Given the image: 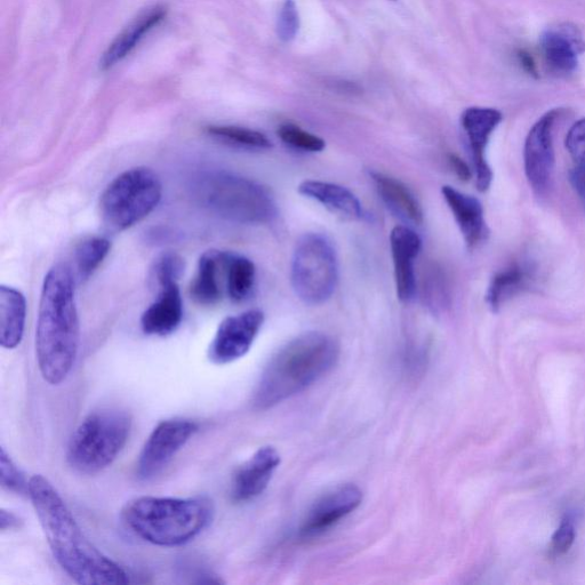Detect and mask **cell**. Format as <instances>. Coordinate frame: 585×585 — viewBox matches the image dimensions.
I'll use <instances>...</instances> for the list:
<instances>
[{"label": "cell", "instance_id": "cell-37", "mask_svg": "<svg viewBox=\"0 0 585 585\" xmlns=\"http://www.w3.org/2000/svg\"><path fill=\"white\" fill-rule=\"evenodd\" d=\"M518 58L520 63H522V66L525 68V70L530 72V74L532 75L536 74V66L530 55H528L525 52H520L518 54Z\"/></svg>", "mask_w": 585, "mask_h": 585}, {"label": "cell", "instance_id": "cell-23", "mask_svg": "<svg viewBox=\"0 0 585 585\" xmlns=\"http://www.w3.org/2000/svg\"><path fill=\"white\" fill-rule=\"evenodd\" d=\"M27 302L14 287H0V344L7 350L20 346L26 328Z\"/></svg>", "mask_w": 585, "mask_h": 585}, {"label": "cell", "instance_id": "cell-10", "mask_svg": "<svg viewBox=\"0 0 585 585\" xmlns=\"http://www.w3.org/2000/svg\"><path fill=\"white\" fill-rule=\"evenodd\" d=\"M197 431V423L191 420L171 419L158 423L142 447L136 475L142 480L159 475Z\"/></svg>", "mask_w": 585, "mask_h": 585}, {"label": "cell", "instance_id": "cell-22", "mask_svg": "<svg viewBox=\"0 0 585 585\" xmlns=\"http://www.w3.org/2000/svg\"><path fill=\"white\" fill-rule=\"evenodd\" d=\"M371 179L382 202L392 213L406 222L421 226L424 220L422 206L403 182L381 172H370Z\"/></svg>", "mask_w": 585, "mask_h": 585}, {"label": "cell", "instance_id": "cell-24", "mask_svg": "<svg viewBox=\"0 0 585 585\" xmlns=\"http://www.w3.org/2000/svg\"><path fill=\"white\" fill-rule=\"evenodd\" d=\"M533 283V269L526 264H514L496 274L488 286L486 302L493 312H498L504 303L527 290Z\"/></svg>", "mask_w": 585, "mask_h": 585}, {"label": "cell", "instance_id": "cell-19", "mask_svg": "<svg viewBox=\"0 0 585 585\" xmlns=\"http://www.w3.org/2000/svg\"><path fill=\"white\" fill-rule=\"evenodd\" d=\"M166 14L167 8L162 5L148 8L147 11L140 14L130 26L120 32L108 50L104 52L100 61V69L109 70L115 67L118 62L123 61L149 31L165 20Z\"/></svg>", "mask_w": 585, "mask_h": 585}, {"label": "cell", "instance_id": "cell-17", "mask_svg": "<svg viewBox=\"0 0 585 585\" xmlns=\"http://www.w3.org/2000/svg\"><path fill=\"white\" fill-rule=\"evenodd\" d=\"M442 195L458 223L468 250H476L490 236L482 203L476 197L463 194L451 186H444Z\"/></svg>", "mask_w": 585, "mask_h": 585}, {"label": "cell", "instance_id": "cell-20", "mask_svg": "<svg viewBox=\"0 0 585 585\" xmlns=\"http://www.w3.org/2000/svg\"><path fill=\"white\" fill-rule=\"evenodd\" d=\"M226 252L208 251L198 262L197 274L192 280L190 294L202 306H214L222 299V279L226 278Z\"/></svg>", "mask_w": 585, "mask_h": 585}, {"label": "cell", "instance_id": "cell-31", "mask_svg": "<svg viewBox=\"0 0 585 585\" xmlns=\"http://www.w3.org/2000/svg\"><path fill=\"white\" fill-rule=\"evenodd\" d=\"M278 35L284 42H291L298 35L300 16L294 0H285L278 16Z\"/></svg>", "mask_w": 585, "mask_h": 585}, {"label": "cell", "instance_id": "cell-9", "mask_svg": "<svg viewBox=\"0 0 585 585\" xmlns=\"http://www.w3.org/2000/svg\"><path fill=\"white\" fill-rule=\"evenodd\" d=\"M563 109L544 114L528 132L524 148V165L528 182L536 196L547 195L555 170L554 131Z\"/></svg>", "mask_w": 585, "mask_h": 585}, {"label": "cell", "instance_id": "cell-15", "mask_svg": "<svg viewBox=\"0 0 585 585\" xmlns=\"http://www.w3.org/2000/svg\"><path fill=\"white\" fill-rule=\"evenodd\" d=\"M280 464L276 448L266 446L255 452L236 471L231 483V500L244 503L258 498L268 487L272 475Z\"/></svg>", "mask_w": 585, "mask_h": 585}, {"label": "cell", "instance_id": "cell-28", "mask_svg": "<svg viewBox=\"0 0 585 585\" xmlns=\"http://www.w3.org/2000/svg\"><path fill=\"white\" fill-rule=\"evenodd\" d=\"M279 139L288 147L306 152H322L326 142L315 134L304 131L294 124H284L278 128Z\"/></svg>", "mask_w": 585, "mask_h": 585}, {"label": "cell", "instance_id": "cell-4", "mask_svg": "<svg viewBox=\"0 0 585 585\" xmlns=\"http://www.w3.org/2000/svg\"><path fill=\"white\" fill-rule=\"evenodd\" d=\"M215 510L210 499L157 498L140 496L128 501L122 510L125 526L152 546H186L213 522Z\"/></svg>", "mask_w": 585, "mask_h": 585}, {"label": "cell", "instance_id": "cell-16", "mask_svg": "<svg viewBox=\"0 0 585 585\" xmlns=\"http://www.w3.org/2000/svg\"><path fill=\"white\" fill-rule=\"evenodd\" d=\"M390 246L398 299L410 303L416 294L415 260L420 254L422 240L410 227L397 226L391 231Z\"/></svg>", "mask_w": 585, "mask_h": 585}, {"label": "cell", "instance_id": "cell-25", "mask_svg": "<svg viewBox=\"0 0 585 585\" xmlns=\"http://www.w3.org/2000/svg\"><path fill=\"white\" fill-rule=\"evenodd\" d=\"M256 280L254 263L243 255L228 253L226 291L231 301L244 302L253 293Z\"/></svg>", "mask_w": 585, "mask_h": 585}, {"label": "cell", "instance_id": "cell-33", "mask_svg": "<svg viewBox=\"0 0 585 585\" xmlns=\"http://www.w3.org/2000/svg\"><path fill=\"white\" fill-rule=\"evenodd\" d=\"M576 539V531L570 519H564L560 523L551 538V551L556 556H563L571 550Z\"/></svg>", "mask_w": 585, "mask_h": 585}, {"label": "cell", "instance_id": "cell-35", "mask_svg": "<svg viewBox=\"0 0 585 585\" xmlns=\"http://www.w3.org/2000/svg\"><path fill=\"white\" fill-rule=\"evenodd\" d=\"M448 162H450L453 171L459 176L460 180L469 181L471 179L472 171L470 167L459 156L451 154L448 156Z\"/></svg>", "mask_w": 585, "mask_h": 585}, {"label": "cell", "instance_id": "cell-29", "mask_svg": "<svg viewBox=\"0 0 585 585\" xmlns=\"http://www.w3.org/2000/svg\"><path fill=\"white\" fill-rule=\"evenodd\" d=\"M0 483L8 492L28 494L29 482L3 446L0 447Z\"/></svg>", "mask_w": 585, "mask_h": 585}, {"label": "cell", "instance_id": "cell-7", "mask_svg": "<svg viewBox=\"0 0 585 585\" xmlns=\"http://www.w3.org/2000/svg\"><path fill=\"white\" fill-rule=\"evenodd\" d=\"M162 195V183L150 168L136 167L118 175L100 199L104 226L115 232L132 228L154 212Z\"/></svg>", "mask_w": 585, "mask_h": 585}, {"label": "cell", "instance_id": "cell-21", "mask_svg": "<svg viewBox=\"0 0 585 585\" xmlns=\"http://www.w3.org/2000/svg\"><path fill=\"white\" fill-rule=\"evenodd\" d=\"M299 192L343 219L359 220L364 216L362 203L357 196L339 184L308 180L300 184Z\"/></svg>", "mask_w": 585, "mask_h": 585}, {"label": "cell", "instance_id": "cell-26", "mask_svg": "<svg viewBox=\"0 0 585 585\" xmlns=\"http://www.w3.org/2000/svg\"><path fill=\"white\" fill-rule=\"evenodd\" d=\"M111 250L108 239L96 237L85 240L75 252V276L80 282L90 278Z\"/></svg>", "mask_w": 585, "mask_h": 585}, {"label": "cell", "instance_id": "cell-11", "mask_svg": "<svg viewBox=\"0 0 585 585\" xmlns=\"http://www.w3.org/2000/svg\"><path fill=\"white\" fill-rule=\"evenodd\" d=\"M264 324L261 310H248L223 320L208 348V358L216 365H227L244 357Z\"/></svg>", "mask_w": 585, "mask_h": 585}, {"label": "cell", "instance_id": "cell-34", "mask_svg": "<svg viewBox=\"0 0 585 585\" xmlns=\"http://www.w3.org/2000/svg\"><path fill=\"white\" fill-rule=\"evenodd\" d=\"M570 182L585 208V163H574L570 171Z\"/></svg>", "mask_w": 585, "mask_h": 585}, {"label": "cell", "instance_id": "cell-3", "mask_svg": "<svg viewBox=\"0 0 585 585\" xmlns=\"http://www.w3.org/2000/svg\"><path fill=\"white\" fill-rule=\"evenodd\" d=\"M340 346L333 336L308 332L288 342L264 370L253 404L268 410L299 394L330 372L338 362Z\"/></svg>", "mask_w": 585, "mask_h": 585}, {"label": "cell", "instance_id": "cell-5", "mask_svg": "<svg viewBox=\"0 0 585 585\" xmlns=\"http://www.w3.org/2000/svg\"><path fill=\"white\" fill-rule=\"evenodd\" d=\"M195 192L203 206L224 220L268 224L278 216L269 189L244 176L223 171L206 173L197 180Z\"/></svg>", "mask_w": 585, "mask_h": 585}, {"label": "cell", "instance_id": "cell-1", "mask_svg": "<svg viewBox=\"0 0 585 585\" xmlns=\"http://www.w3.org/2000/svg\"><path fill=\"white\" fill-rule=\"evenodd\" d=\"M28 496L43 528L48 547L72 580L82 585H124V568L87 538L62 496L46 477L29 479Z\"/></svg>", "mask_w": 585, "mask_h": 585}, {"label": "cell", "instance_id": "cell-13", "mask_svg": "<svg viewBox=\"0 0 585 585\" xmlns=\"http://www.w3.org/2000/svg\"><path fill=\"white\" fill-rule=\"evenodd\" d=\"M540 50L544 62L559 75L572 74L585 52L582 32L571 23H558L543 31Z\"/></svg>", "mask_w": 585, "mask_h": 585}, {"label": "cell", "instance_id": "cell-32", "mask_svg": "<svg viewBox=\"0 0 585 585\" xmlns=\"http://www.w3.org/2000/svg\"><path fill=\"white\" fill-rule=\"evenodd\" d=\"M565 146L574 163H585V118L570 128L566 135Z\"/></svg>", "mask_w": 585, "mask_h": 585}, {"label": "cell", "instance_id": "cell-30", "mask_svg": "<svg viewBox=\"0 0 585 585\" xmlns=\"http://www.w3.org/2000/svg\"><path fill=\"white\" fill-rule=\"evenodd\" d=\"M184 271V261L180 255L168 252L159 256L155 263L154 276L159 287L178 284Z\"/></svg>", "mask_w": 585, "mask_h": 585}, {"label": "cell", "instance_id": "cell-27", "mask_svg": "<svg viewBox=\"0 0 585 585\" xmlns=\"http://www.w3.org/2000/svg\"><path fill=\"white\" fill-rule=\"evenodd\" d=\"M206 132L216 140L239 148L264 150L272 147V143L267 135L259 131L251 130V128L239 126H208Z\"/></svg>", "mask_w": 585, "mask_h": 585}, {"label": "cell", "instance_id": "cell-2", "mask_svg": "<svg viewBox=\"0 0 585 585\" xmlns=\"http://www.w3.org/2000/svg\"><path fill=\"white\" fill-rule=\"evenodd\" d=\"M76 279L68 264H56L44 279L40 295L36 357L40 375L60 386L74 368L80 342L75 298Z\"/></svg>", "mask_w": 585, "mask_h": 585}, {"label": "cell", "instance_id": "cell-14", "mask_svg": "<svg viewBox=\"0 0 585 585\" xmlns=\"http://www.w3.org/2000/svg\"><path fill=\"white\" fill-rule=\"evenodd\" d=\"M363 493L355 485H343L326 494L310 510L301 527L303 538L324 533L362 503Z\"/></svg>", "mask_w": 585, "mask_h": 585}, {"label": "cell", "instance_id": "cell-8", "mask_svg": "<svg viewBox=\"0 0 585 585\" xmlns=\"http://www.w3.org/2000/svg\"><path fill=\"white\" fill-rule=\"evenodd\" d=\"M291 280L295 294L309 306H319L332 298L339 282V262L330 239L315 232L299 239Z\"/></svg>", "mask_w": 585, "mask_h": 585}, {"label": "cell", "instance_id": "cell-18", "mask_svg": "<svg viewBox=\"0 0 585 585\" xmlns=\"http://www.w3.org/2000/svg\"><path fill=\"white\" fill-rule=\"evenodd\" d=\"M183 319V301L178 284L160 287L155 302L143 312L141 328L147 335L166 336L178 330Z\"/></svg>", "mask_w": 585, "mask_h": 585}, {"label": "cell", "instance_id": "cell-12", "mask_svg": "<svg viewBox=\"0 0 585 585\" xmlns=\"http://www.w3.org/2000/svg\"><path fill=\"white\" fill-rule=\"evenodd\" d=\"M503 115L493 108L472 107L463 112L461 124L467 134L472 163L476 176V187L480 192L491 188L493 172L487 162L486 149L491 136L502 123Z\"/></svg>", "mask_w": 585, "mask_h": 585}, {"label": "cell", "instance_id": "cell-36", "mask_svg": "<svg viewBox=\"0 0 585 585\" xmlns=\"http://www.w3.org/2000/svg\"><path fill=\"white\" fill-rule=\"evenodd\" d=\"M21 524V519L13 514L12 511L2 509V512H0V530L3 532L16 530V528H20Z\"/></svg>", "mask_w": 585, "mask_h": 585}, {"label": "cell", "instance_id": "cell-6", "mask_svg": "<svg viewBox=\"0 0 585 585\" xmlns=\"http://www.w3.org/2000/svg\"><path fill=\"white\" fill-rule=\"evenodd\" d=\"M131 430V415L118 408H101L88 414L70 437V466L86 475L107 469L124 450Z\"/></svg>", "mask_w": 585, "mask_h": 585}]
</instances>
